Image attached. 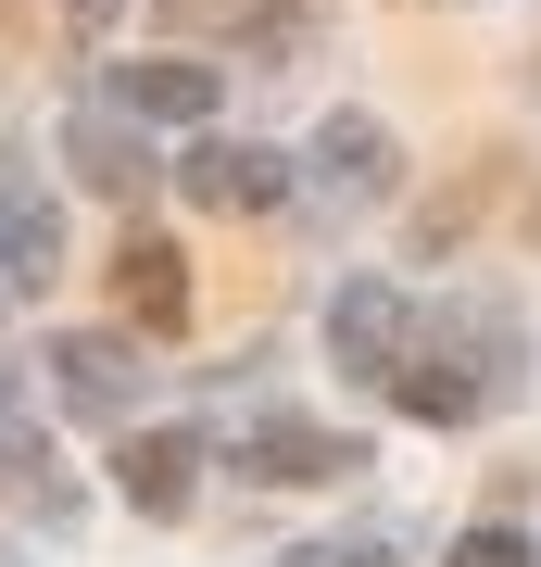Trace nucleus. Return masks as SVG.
Instances as JSON below:
<instances>
[{
    "instance_id": "5",
    "label": "nucleus",
    "mask_w": 541,
    "mask_h": 567,
    "mask_svg": "<svg viewBox=\"0 0 541 567\" xmlns=\"http://www.w3.org/2000/svg\"><path fill=\"white\" fill-rule=\"evenodd\" d=\"M240 480H365V442H341L315 416H264L240 429Z\"/></svg>"
},
{
    "instance_id": "2",
    "label": "nucleus",
    "mask_w": 541,
    "mask_h": 567,
    "mask_svg": "<svg viewBox=\"0 0 541 567\" xmlns=\"http://www.w3.org/2000/svg\"><path fill=\"white\" fill-rule=\"evenodd\" d=\"M51 391H63V416L126 429V416H139V353H126L114 328H63V341H51Z\"/></svg>"
},
{
    "instance_id": "8",
    "label": "nucleus",
    "mask_w": 541,
    "mask_h": 567,
    "mask_svg": "<svg viewBox=\"0 0 541 567\" xmlns=\"http://www.w3.org/2000/svg\"><path fill=\"white\" fill-rule=\"evenodd\" d=\"M114 102L139 126H201V114H215V76L177 63V51H164V63H114Z\"/></svg>"
},
{
    "instance_id": "15",
    "label": "nucleus",
    "mask_w": 541,
    "mask_h": 567,
    "mask_svg": "<svg viewBox=\"0 0 541 567\" xmlns=\"http://www.w3.org/2000/svg\"><path fill=\"white\" fill-rule=\"evenodd\" d=\"M63 13H76V25H114V0H63Z\"/></svg>"
},
{
    "instance_id": "13",
    "label": "nucleus",
    "mask_w": 541,
    "mask_h": 567,
    "mask_svg": "<svg viewBox=\"0 0 541 567\" xmlns=\"http://www.w3.org/2000/svg\"><path fill=\"white\" fill-rule=\"evenodd\" d=\"M290 567H403V555H391V543H378V529H365V543H302V555H290Z\"/></svg>"
},
{
    "instance_id": "11",
    "label": "nucleus",
    "mask_w": 541,
    "mask_h": 567,
    "mask_svg": "<svg viewBox=\"0 0 541 567\" xmlns=\"http://www.w3.org/2000/svg\"><path fill=\"white\" fill-rule=\"evenodd\" d=\"M403 416H428V429H466V416H479L491 404V379H466V365H441V353H428V365H403Z\"/></svg>"
},
{
    "instance_id": "12",
    "label": "nucleus",
    "mask_w": 541,
    "mask_h": 567,
    "mask_svg": "<svg viewBox=\"0 0 541 567\" xmlns=\"http://www.w3.org/2000/svg\"><path fill=\"white\" fill-rule=\"evenodd\" d=\"M302 0H164V25L177 39H252V25H290Z\"/></svg>"
},
{
    "instance_id": "6",
    "label": "nucleus",
    "mask_w": 541,
    "mask_h": 567,
    "mask_svg": "<svg viewBox=\"0 0 541 567\" xmlns=\"http://www.w3.org/2000/svg\"><path fill=\"white\" fill-rule=\"evenodd\" d=\"M114 480H126V505H139V517H177L189 480H201V429H126Z\"/></svg>"
},
{
    "instance_id": "10",
    "label": "nucleus",
    "mask_w": 541,
    "mask_h": 567,
    "mask_svg": "<svg viewBox=\"0 0 541 567\" xmlns=\"http://www.w3.org/2000/svg\"><path fill=\"white\" fill-rule=\"evenodd\" d=\"M51 265H63V215L39 203V189H0V278H13V290H39Z\"/></svg>"
},
{
    "instance_id": "1",
    "label": "nucleus",
    "mask_w": 541,
    "mask_h": 567,
    "mask_svg": "<svg viewBox=\"0 0 541 567\" xmlns=\"http://www.w3.org/2000/svg\"><path fill=\"white\" fill-rule=\"evenodd\" d=\"M63 177L101 189V203H139L164 164H152V140H139V114H126V102H76V114H63Z\"/></svg>"
},
{
    "instance_id": "16",
    "label": "nucleus",
    "mask_w": 541,
    "mask_h": 567,
    "mask_svg": "<svg viewBox=\"0 0 541 567\" xmlns=\"http://www.w3.org/2000/svg\"><path fill=\"white\" fill-rule=\"evenodd\" d=\"M0 567H25V555H13V543H0Z\"/></svg>"
},
{
    "instance_id": "7",
    "label": "nucleus",
    "mask_w": 541,
    "mask_h": 567,
    "mask_svg": "<svg viewBox=\"0 0 541 567\" xmlns=\"http://www.w3.org/2000/svg\"><path fill=\"white\" fill-rule=\"evenodd\" d=\"M114 303L139 316V328H189V252L152 240V227H126V252H114Z\"/></svg>"
},
{
    "instance_id": "3",
    "label": "nucleus",
    "mask_w": 541,
    "mask_h": 567,
    "mask_svg": "<svg viewBox=\"0 0 541 567\" xmlns=\"http://www.w3.org/2000/svg\"><path fill=\"white\" fill-rule=\"evenodd\" d=\"M403 341H416V303H403L391 278H341V303H327V353H341L353 379H403Z\"/></svg>"
},
{
    "instance_id": "14",
    "label": "nucleus",
    "mask_w": 541,
    "mask_h": 567,
    "mask_svg": "<svg viewBox=\"0 0 541 567\" xmlns=\"http://www.w3.org/2000/svg\"><path fill=\"white\" fill-rule=\"evenodd\" d=\"M454 567H529V543H517V529H466Z\"/></svg>"
},
{
    "instance_id": "9",
    "label": "nucleus",
    "mask_w": 541,
    "mask_h": 567,
    "mask_svg": "<svg viewBox=\"0 0 541 567\" xmlns=\"http://www.w3.org/2000/svg\"><path fill=\"white\" fill-rule=\"evenodd\" d=\"M315 164H327V189H353V203H378V189L403 177V152H391L378 114H327L315 126Z\"/></svg>"
},
{
    "instance_id": "4",
    "label": "nucleus",
    "mask_w": 541,
    "mask_h": 567,
    "mask_svg": "<svg viewBox=\"0 0 541 567\" xmlns=\"http://www.w3.org/2000/svg\"><path fill=\"white\" fill-rule=\"evenodd\" d=\"M177 189H189V203H215V215H278V203H290V164L252 152V140H201V152L177 164Z\"/></svg>"
}]
</instances>
